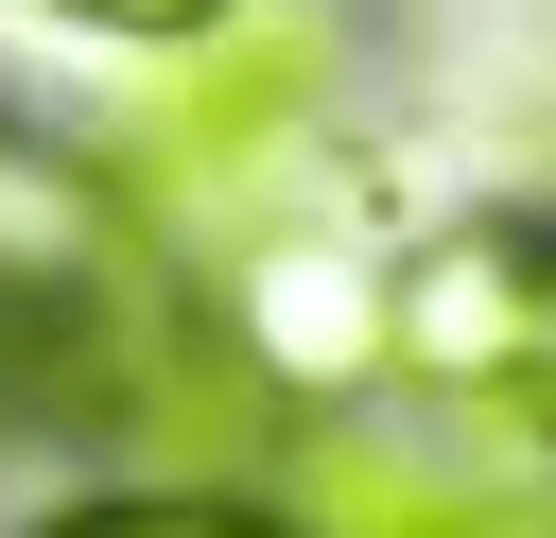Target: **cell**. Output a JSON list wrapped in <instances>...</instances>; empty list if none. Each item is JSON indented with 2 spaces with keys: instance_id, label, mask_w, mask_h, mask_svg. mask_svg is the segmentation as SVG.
Listing matches in <instances>:
<instances>
[{
  "instance_id": "cell-1",
  "label": "cell",
  "mask_w": 556,
  "mask_h": 538,
  "mask_svg": "<svg viewBox=\"0 0 556 538\" xmlns=\"http://www.w3.org/2000/svg\"><path fill=\"white\" fill-rule=\"evenodd\" d=\"M330 87H348V52H330L313 0H226V17L156 35V69H139L122 121H104L122 226H139L156 260H243V243L295 226V191H313Z\"/></svg>"
},
{
  "instance_id": "cell-2",
  "label": "cell",
  "mask_w": 556,
  "mask_h": 538,
  "mask_svg": "<svg viewBox=\"0 0 556 538\" xmlns=\"http://www.w3.org/2000/svg\"><path fill=\"white\" fill-rule=\"evenodd\" d=\"M261 503L295 538H556V451H521L504 417H469V434L295 417V451L261 469Z\"/></svg>"
},
{
  "instance_id": "cell-3",
  "label": "cell",
  "mask_w": 556,
  "mask_h": 538,
  "mask_svg": "<svg viewBox=\"0 0 556 538\" xmlns=\"http://www.w3.org/2000/svg\"><path fill=\"white\" fill-rule=\"evenodd\" d=\"M208 312H226V347H243V364H261L295 417L382 399V260H365V243L261 226L243 260H208Z\"/></svg>"
},
{
  "instance_id": "cell-4",
  "label": "cell",
  "mask_w": 556,
  "mask_h": 538,
  "mask_svg": "<svg viewBox=\"0 0 556 538\" xmlns=\"http://www.w3.org/2000/svg\"><path fill=\"white\" fill-rule=\"evenodd\" d=\"M521 330H539V226H434L417 260H382V382L400 399L486 417Z\"/></svg>"
},
{
  "instance_id": "cell-5",
  "label": "cell",
  "mask_w": 556,
  "mask_h": 538,
  "mask_svg": "<svg viewBox=\"0 0 556 538\" xmlns=\"http://www.w3.org/2000/svg\"><path fill=\"white\" fill-rule=\"evenodd\" d=\"M122 260H139V226H122L104 156H70V139H17V121H0V330H35V312H70V295H104Z\"/></svg>"
},
{
  "instance_id": "cell-6",
  "label": "cell",
  "mask_w": 556,
  "mask_h": 538,
  "mask_svg": "<svg viewBox=\"0 0 556 538\" xmlns=\"http://www.w3.org/2000/svg\"><path fill=\"white\" fill-rule=\"evenodd\" d=\"M17 538H295V521L261 486H87V503H52Z\"/></svg>"
},
{
  "instance_id": "cell-7",
  "label": "cell",
  "mask_w": 556,
  "mask_h": 538,
  "mask_svg": "<svg viewBox=\"0 0 556 538\" xmlns=\"http://www.w3.org/2000/svg\"><path fill=\"white\" fill-rule=\"evenodd\" d=\"M521 451H556V243H539V330H521V364H504V399H486Z\"/></svg>"
},
{
  "instance_id": "cell-8",
  "label": "cell",
  "mask_w": 556,
  "mask_h": 538,
  "mask_svg": "<svg viewBox=\"0 0 556 538\" xmlns=\"http://www.w3.org/2000/svg\"><path fill=\"white\" fill-rule=\"evenodd\" d=\"M52 17H87V35H139V52H156V35H191V17H226V0H52Z\"/></svg>"
}]
</instances>
